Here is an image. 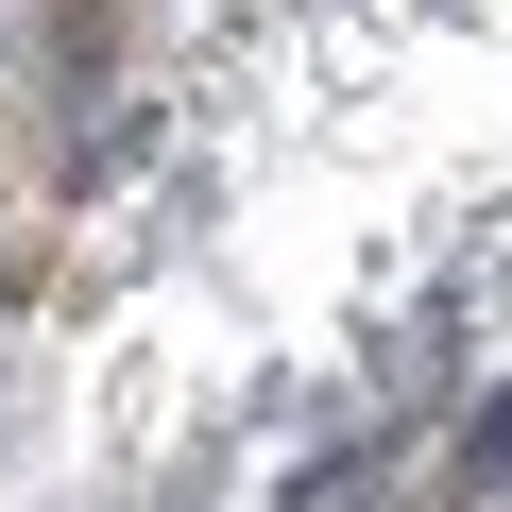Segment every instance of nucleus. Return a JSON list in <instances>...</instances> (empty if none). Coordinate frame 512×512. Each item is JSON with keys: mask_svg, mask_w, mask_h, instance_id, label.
I'll return each mask as SVG.
<instances>
[{"mask_svg": "<svg viewBox=\"0 0 512 512\" xmlns=\"http://www.w3.org/2000/svg\"><path fill=\"white\" fill-rule=\"evenodd\" d=\"M461 478H478V495H495V478H512V393H495V410H478V427H461Z\"/></svg>", "mask_w": 512, "mask_h": 512, "instance_id": "nucleus-1", "label": "nucleus"}]
</instances>
